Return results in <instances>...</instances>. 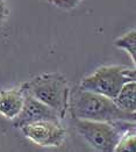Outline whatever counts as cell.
<instances>
[{
	"label": "cell",
	"instance_id": "cell-1",
	"mask_svg": "<svg viewBox=\"0 0 136 152\" xmlns=\"http://www.w3.org/2000/svg\"><path fill=\"white\" fill-rule=\"evenodd\" d=\"M69 108L74 120L99 122L136 121V113L124 112L116 106L113 99L80 87L70 92Z\"/></svg>",
	"mask_w": 136,
	"mask_h": 152
},
{
	"label": "cell",
	"instance_id": "cell-2",
	"mask_svg": "<svg viewBox=\"0 0 136 152\" xmlns=\"http://www.w3.org/2000/svg\"><path fill=\"white\" fill-rule=\"evenodd\" d=\"M20 89L51 108L63 120L69 109L70 92L66 78L58 73H44L24 83Z\"/></svg>",
	"mask_w": 136,
	"mask_h": 152
},
{
	"label": "cell",
	"instance_id": "cell-3",
	"mask_svg": "<svg viewBox=\"0 0 136 152\" xmlns=\"http://www.w3.org/2000/svg\"><path fill=\"white\" fill-rule=\"evenodd\" d=\"M74 126L77 132L93 149L101 152H114L124 132L130 129H135V122H99L90 120H74Z\"/></svg>",
	"mask_w": 136,
	"mask_h": 152
},
{
	"label": "cell",
	"instance_id": "cell-4",
	"mask_svg": "<svg viewBox=\"0 0 136 152\" xmlns=\"http://www.w3.org/2000/svg\"><path fill=\"white\" fill-rule=\"evenodd\" d=\"M136 81V70L122 65L101 66L80 81L78 87L115 99L124 84Z\"/></svg>",
	"mask_w": 136,
	"mask_h": 152
},
{
	"label": "cell",
	"instance_id": "cell-5",
	"mask_svg": "<svg viewBox=\"0 0 136 152\" xmlns=\"http://www.w3.org/2000/svg\"><path fill=\"white\" fill-rule=\"evenodd\" d=\"M19 129L27 140L46 148L61 146L66 137V130L61 121H35L24 124Z\"/></svg>",
	"mask_w": 136,
	"mask_h": 152
},
{
	"label": "cell",
	"instance_id": "cell-6",
	"mask_svg": "<svg viewBox=\"0 0 136 152\" xmlns=\"http://www.w3.org/2000/svg\"><path fill=\"white\" fill-rule=\"evenodd\" d=\"M25 94V93H24ZM43 120H50V121H62L56 112H54L43 102L38 101L37 99L25 94V102L24 107L14 120L13 124L15 128L22 127L24 124L35 122V121H43Z\"/></svg>",
	"mask_w": 136,
	"mask_h": 152
},
{
	"label": "cell",
	"instance_id": "cell-7",
	"mask_svg": "<svg viewBox=\"0 0 136 152\" xmlns=\"http://www.w3.org/2000/svg\"><path fill=\"white\" fill-rule=\"evenodd\" d=\"M25 102V94L20 88L4 89L0 92V115L13 121L20 114Z\"/></svg>",
	"mask_w": 136,
	"mask_h": 152
},
{
	"label": "cell",
	"instance_id": "cell-8",
	"mask_svg": "<svg viewBox=\"0 0 136 152\" xmlns=\"http://www.w3.org/2000/svg\"><path fill=\"white\" fill-rule=\"evenodd\" d=\"M114 102L124 112L136 113V81L124 84L115 96Z\"/></svg>",
	"mask_w": 136,
	"mask_h": 152
},
{
	"label": "cell",
	"instance_id": "cell-9",
	"mask_svg": "<svg viewBox=\"0 0 136 152\" xmlns=\"http://www.w3.org/2000/svg\"><path fill=\"white\" fill-rule=\"evenodd\" d=\"M114 45L119 49L124 50L130 57L134 65L136 64V31L132 30L124 34V36L116 38L114 41Z\"/></svg>",
	"mask_w": 136,
	"mask_h": 152
},
{
	"label": "cell",
	"instance_id": "cell-10",
	"mask_svg": "<svg viewBox=\"0 0 136 152\" xmlns=\"http://www.w3.org/2000/svg\"><path fill=\"white\" fill-rule=\"evenodd\" d=\"M136 148V132L135 129H130L124 132L120 137L119 143L114 152H134Z\"/></svg>",
	"mask_w": 136,
	"mask_h": 152
},
{
	"label": "cell",
	"instance_id": "cell-11",
	"mask_svg": "<svg viewBox=\"0 0 136 152\" xmlns=\"http://www.w3.org/2000/svg\"><path fill=\"white\" fill-rule=\"evenodd\" d=\"M83 0H52V4L62 10H72L76 8Z\"/></svg>",
	"mask_w": 136,
	"mask_h": 152
},
{
	"label": "cell",
	"instance_id": "cell-12",
	"mask_svg": "<svg viewBox=\"0 0 136 152\" xmlns=\"http://www.w3.org/2000/svg\"><path fill=\"white\" fill-rule=\"evenodd\" d=\"M8 14H10V11H8V7L5 2V0H0V27L7 20Z\"/></svg>",
	"mask_w": 136,
	"mask_h": 152
}]
</instances>
